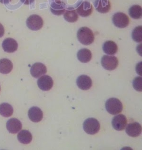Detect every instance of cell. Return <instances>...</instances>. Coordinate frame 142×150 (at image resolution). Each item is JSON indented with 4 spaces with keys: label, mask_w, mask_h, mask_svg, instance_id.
<instances>
[{
    "label": "cell",
    "mask_w": 142,
    "mask_h": 150,
    "mask_svg": "<svg viewBox=\"0 0 142 150\" xmlns=\"http://www.w3.org/2000/svg\"><path fill=\"white\" fill-rule=\"evenodd\" d=\"M77 39L80 42L85 45H91L94 40V35L91 29L82 27L77 31Z\"/></svg>",
    "instance_id": "6da1fadb"
},
{
    "label": "cell",
    "mask_w": 142,
    "mask_h": 150,
    "mask_svg": "<svg viewBox=\"0 0 142 150\" xmlns=\"http://www.w3.org/2000/svg\"><path fill=\"white\" fill-rule=\"evenodd\" d=\"M103 50L108 55H114L118 52V46L113 41H107L103 45Z\"/></svg>",
    "instance_id": "e0dca14e"
},
{
    "label": "cell",
    "mask_w": 142,
    "mask_h": 150,
    "mask_svg": "<svg viewBox=\"0 0 142 150\" xmlns=\"http://www.w3.org/2000/svg\"><path fill=\"white\" fill-rule=\"evenodd\" d=\"M129 14L131 18L138 20L142 18V7L139 5H135L132 6L129 9Z\"/></svg>",
    "instance_id": "603a6c76"
},
{
    "label": "cell",
    "mask_w": 142,
    "mask_h": 150,
    "mask_svg": "<svg viewBox=\"0 0 142 150\" xmlns=\"http://www.w3.org/2000/svg\"><path fill=\"white\" fill-rule=\"evenodd\" d=\"M0 91H1V87H0Z\"/></svg>",
    "instance_id": "f546056e"
},
{
    "label": "cell",
    "mask_w": 142,
    "mask_h": 150,
    "mask_svg": "<svg viewBox=\"0 0 142 150\" xmlns=\"http://www.w3.org/2000/svg\"><path fill=\"white\" fill-rule=\"evenodd\" d=\"M5 34V29L2 25L0 23V38H2Z\"/></svg>",
    "instance_id": "4316f807"
},
{
    "label": "cell",
    "mask_w": 142,
    "mask_h": 150,
    "mask_svg": "<svg viewBox=\"0 0 142 150\" xmlns=\"http://www.w3.org/2000/svg\"><path fill=\"white\" fill-rule=\"evenodd\" d=\"M83 129L89 134L93 135L99 132L100 124L98 121L94 118H89L83 123Z\"/></svg>",
    "instance_id": "3957f363"
},
{
    "label": "cell",
    "mask_w": 142,
    "mask_h": 150,
    "mask_svg": "<svg viewBox=\"0 0 142 150\" xmlns=\"http://www.w3.org/2000/svg\"><path fill=\"white\" fill-rule=\"evenodd\" d=\"M13 69V64L8 59H2L0 60V73L3 74L10 73Z\"/></svg>",
    "instance_id": "d6986e66"
},
{
    "label": "cell",
    "mask_w": 142,
    "mask_h": 150,
    "mask_svg": "<svg viewBox=\"0 0 142 150\" xmlns=\"http://www.w3.org/2000/svg\"><path fill=\"white\" fill-rule=\"evenodd\" d=\"M28 115L31 121L34 122H39L43 118V112L40 108L37 107H32L29 110Z\"/></svg>",
    "instance_id": "5bb4252c"
},
{
    "label": "cell",
    "mask_w": 142,
    "mask_h": 150,
    "mask_svg": "<svg viewBox=\"0 0 142 150\" xmlns=\"http://www.w3.org/2000/svg\"><path fill=\"white\" fill-rule=\"evenodd\" d=\"M101 64L105 69L113 70L118 65V60L114 56L104 55L101 59Z\"/></svg>",
    "instance_id": "8992f818"
},
{
    "label": "cell",
    "mask_w": 142,
    "mask_h": 150,
    "mask_svg": "<svg viewBox=\"0 0 142 150\" xmlns=\"http://www.w3.org/2000/svg\"><path fill=\"white\" fill-rule=\"evenodd\" d=\"M64 18L68 23L76 22L78 19V15L76 10H67L64 13Z\"/></svg>",
    "instance_id": "cb8c5ba5"
},
{
    "label": "cell",
    "mask_w": 142,
    "mask_h": 150,
    "mask_svg": "<svg viewBox=\"0 0 142 150\" xmlns=\"http://www.w3.org/2000/svg\"><path fill=\"white\" fill-rule=\"evenodd\" d=\"M13 109L11 105L3 103L0 104V115L5 117H9L13 115Z\"/></svg>",
    "instance_id": "7402d4cb"
},
{
    "label": "cell",
    "mask_w": 142,
    "mask_h": 150,
    "mask_svg": "<svg viewBox=\"0 0 142 150\" xmlns=\"http://www.w3.org/2000/svg\"><path fill=\"white\" fill-rule=\"evenodd\" d=\"M106 108L109 114L116 115L120 113L123 110V104L117 98L108 99L106 102Z\"/></svg>",
    "instance_id": "7a4b0ae2"
},
{
    "label": "cell",
    "mask_w": 142,
    "mask_h": 150,
    "mask_svg": "<svg viewBox=\"0 0 142 150\" xmlns=\"http://www.w3.org/2000/svg\"><path fill=\"white\" fill-rule=\"evenodd\" d=\"M37 85L41 90L48 91L53 87V81L51 76L47 75H43L38 79Z\"/></svg>",
    "instance_id": "ba28073f"
},
{
    "label": "cell",
    "mask_w": 142,
    "mask_h": 150,
    "mask_svg": "<svg viewBox=\"0 0 142 150\" xmlns=\"http://www.w3.org/2000/svg\"><path fill=\"white\" fill-rule=\"evenodd\" d=\"M2 47L5 52L12 53L15 52L18 49L17 41L12 38L5 39L2 44Z\"/></svg>",
    "instance_id": "9a60e30c"
},
{
    "label": "cell",
    "mask_w": 142,
    "mask_h": 150,
    "mask_svg": "<svg viewBox=\"0 0 142 150\" xmlns=\"http://www.w3.org/2000/svg\"><path fill=\"white\" fill-rule=\"evenodd\" d=\"M22 123L17 118L10 119L6 123V127L8 132L15 134L18 132L22 129Z\"/></svg>",
    "instance_id": "4fadbf2b"
},
{
    "label": "cell",
    "mask_w": 142,
    "mask_h": 150,
    "mask_svg": "<svg viewBox=\"0 0 142 150\" xmlns=\"http://www.w3.org/2000/svg\"><path fill=\"white\" fill-rule=\"evenodd\" d=\"M26 25L30 30L37 31L42 28L43 20L39 15H32L27 19Z\"/></svg>",
    "instance_id": "5b68a950"
},
{
    "label": "cell",
    "mask_w": 142,
    "mask_h": 150,
    "mask_svg": "<svg viewBox=\"0 0 142 150\" xmlns=\"http://www.w3.org/2000/svg\"><path fill=\"white\" fill-rule=\"evenodd\" d=\"M93 12V6L88 1L83 2L77 8V12L80 16L86 18L90 16Z\"/></svg>",
    "instance_id": "8fae6325"
},
{
    "label": "cell",
    "mask_w": 142,
    "mask_h": 150,
    "mask_svg": "<svg viewBox=\"0 0 142 150\" xmlns=\"http://www.w3.org/2000/svg\"><path fill=\"white\" fill-rule=\"evenodd\" d=\"M30 72L33 77L37 78L47 73V68L43 64L36 63L31 67Z\"/></svg>",
    "instance_id": "7c38bea8"
},
{
    "label": "cell",
    "mask_w": 142,
    "mask_h": 150,
    "mask_svg": "<svg viewBox=\"0 0 142 150\" xmlns=\"http://www.w3.org/2000/svg\"><path fill=\"white\" fill-rule=\"evenodd\" d=\"M51 1H52L53 2H55L56 3H60V2H61V1L60 0H51Z\"/></svg>",
    "instance_id": "f1b7e54d"
},
{
    "label": "cell",
    "mask_w": 142,
    "mask_h": 150,
    "mask_svg": "<svg viewBox=\"0 0 142 150\" xmlns=\"http://www.w3.org/2000/svg\"><path fill=\"white\" fill-rule=\"evenodd\" d=\"M51 11L55 15H61L65 12V4L62 2L60 3L53 2L51 4Z\"/></svg>",
    "instance_id": "44dd1931"
},
{
    "label": "cell",
    "mask_w": 142,
    "mask_h": 150,
    "mask_svg": "<svg viewBox=\"0 0 142 150\" xmlns=\"http://www.w3.org/2000/svg\"><path fill=\"white\" fill-rule=\"evenodd\" d=\"M114 25L117 28L123 29L127 27L129 24V18L123 12H117L114 14L112 18Z\"/></svg>",
    "instance_id": "277c9868"
},
{
    "label": "cell",
    "mask_w": 142,
    "mask_h": 150,
    "mask_svg": "<svg viewBox=\"0 0 142 150\" xmlns=\"http://www.w3.org/2000/svg\"><path fill=\"white\" fill-rule=\"evenodd\" d=\"M127 124V120L123 115H118L114 117L112 125L114 129L117 131H123L125 129Z\"/></svg>",
    "instance_id": "52a82bcc"
},
{
    "label": "cell",
    "mask_w": 142,
    "mask_h": 150,
    "mask_svg": "<svg viewBox=\"0 0 142 150\" xmlns=\"http://www.w3.org/2000/svg\"><path fill=\"white\" fill-rule=\"evenodd\" d=\"M125 131L128 136L136 137L142 133V126L138 122H133L127 125Z\"/></svg>",
    "instance_id": "9c48e42d"
},
{
    "label": "cell",
    "mask_w": 142,
    "mask_h": 150,
    "mask_svg": "<svg viewBox=\"0 0 142 150\" xmlns=\"http://www.w3.org/2000/svg\"><path fill=\"white\" fill-rule=\"evenodd\" d=\"M77 55L78 60L83 63H87L90 62L92 57L91 51L86 48H83L77 52Z\"/></svg>",
    "instance_id": "ac0fdd59"
},
{
    "label": "cell",
    "mask_w": 142,
    "mask_h": 150,
    "mask_svg": "<svg viewBox=\"0 0 142 150\" xmlns=\"http://www.w3.org/2000/svg\"><path fill=\"white\" fill-rule=\"evenodd\" d=\"M142 77L138 76L133 81L134 88L139 92H142Z\"/></svg>",
    "instance_id": "484cf974"
},
{
    "label": "cell",
    "mask_w": 142,
    "mask_h": 150,
    "mask_svg": "<svg viewBox=\"0 0 142 150\" xmlns=\"http://www.w3.org/2000/svg\"><path fill=\"white\" fill-rule=\"evenodd\" d=\"M17 139L21 144H29L32 140V135L29 131L22 130L18 133Z\"/></svg>",
    "instance_id": "ffe728a7"
},
{
    "label": "cell",
    "mask_w": 142,
    "mask_h": 150,
    "mask_svg": "<svg viewBox=\"0 0 142 150\" xmlns=\"http://www.w3.org/2000/svg\"><path fill=\"white\" fill-rule=\"evenodd\" d=\"M94 6L97 11L101 13H106L109 11L111 5L109 0H96Z\"/></svg>",
    "instance_id": "2e32d148"
},
{
    "label": "cell",
    "mask_w": 142,
    "mask_h": 150,
    "mask_svg": "<svg viewBox=\"0 0 142 150\" xmlns=\"http://www.w3.org/2000/svg\"><path fill=\"white\" fill-rule=\"evenodd\" d=\"M24 5H30L32 4L34 1V0H21Z\"/></svg>",
    "instance_id": "83f0119b"
},
{
    "label": "cell",
    "mask_w": 142,
    "mask_h": 150,
    "mask_svg": "<svg viewBox=\"0 0 142 150\" xmlns=\"http://www.w3.org/2000/svg\"><path fill=\"white\" fill-rule=\"evenodd\" d=\"M142 26H138L132 31V37L133 40L136 42H141L142 41Z\"/></svg>",
    "instance_id": "d4e9b609"
},
{
    "label": "cell",
    "mask_w": 142,
    "mask_h": 150,
    "mask_svg": "<svg viewBox=\"0 0 142 150\" xmlns=\"http://www.w3.org/2000/svg\"><path fill=\"white\" fill-rule=\"evenodd\" d=\"M77 85L78 87L84 91L88 90L92 86V81L90 76L88 75H80L78 77L77 81Z\"/></svg>",
    "instance_id": "30bf717a"
}]
</instances>
